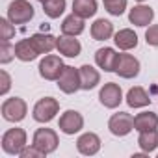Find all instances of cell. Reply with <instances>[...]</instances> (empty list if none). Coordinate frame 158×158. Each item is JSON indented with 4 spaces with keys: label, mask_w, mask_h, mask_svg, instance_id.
Here are the masks:
<instances>
[{
    "label": "cell",
    "mask_w": 158,
    "mask_h": 158,
    "mask_svg": "<svg viewBox=\"0 0 158 158\" xmlns=\"http://www.w3.org/2000/svg\"><path fill=\"white\" fill-rule=\"evenodd\" d=\"M43 11L50 19H58L65 11V0H47L43 4Z\"/></svg>",
    "instance_id": "obj_26"
},
{
    "label": "cell",
    "mask_w": 158,
    "mask_h": 158,
    "mask_svg": "<svg viewBox=\"0 0 158 158\" xmlns=\"http://www.w3.org/2000/svg\"><path fill=\"white\" fill-rule=\"evenodd\" d=\"M15 35V28L13 23L10 19H0V39L2 41H10Z\"/></svg>",
    "instance_id": "obj_28"
},
{
    "label": "cell",
    "mask_w": 158,
    "mask_h": 158,
    "mask_svg": "<svg viewBox=\"0 0 158 158\" xmlns=\"http://www.w3.org/2000/svg\"><path fill=\"white\" fill-rule=\"evenodd\" d=\"M15 58V47L10 45V41H2L0 45V63H10Z\"/></svg>",
    "instance_id": "obj_29"
},
{
    "label": "cell",
    "mask_w": 158,
    "mask_h": 158,
    "mask_svg": "<svg viewBox=\"0 0 158 158\" xmlns=\"http://www.w3.org/2000/svg\"><path fill=\"white\" fill-rule=\"evenodd\" d=\"M138 2H143V0H138Z\"/></svg>",
    "instance_id": "obj_34"
},
{
    "label": "cell",
    "mask_w": 158,
    "mask_h": 158,
    "mask_svg": "<svg viewBox=\"0 0 158 158\" xmlns=\"http://www.w3.org/2000/svg\"><path fill=\"white\" fill-rule=\"evenodd\" d=\"M145 41L151 47H158V24L149 26V30L145 32Z\"/></svg>",
    "instance_id": "obj_30"
},
{
    "label": "cell",
    "mask_w": 158,
    "mask_h": 158,
    "mask_svg": "<svg viewBox=\"0 0 158 158\" xmlns=\"http://www.w3.org/2000/svg\"><path fill=\"white\" fill-rule=\"evenodd\" d=\"M76 149H78V152H82L86 156H93L101 149V138L93 132H86L76 139Z\"/></svg>",
    "instance_id": "obj_12"
},
{
    "label": "cell",
    "mask_w": 158,
    "mask_h": 158,
    "mask_svg": "<svg viewBox=\"0 0 158 158\" xmlns=\"http://www.w3.org/2000/svg\"><path fill=\"white\" fill-rule=\"evenodd\" d=\"M34 6L28 2V0H13V2L8 6V19L13 24H24L28 21H32L34 17Z\"/></svg>",
    "instance_id": "obj_2"
},
{
    "label": "cell",
    "mask_w": 158,
    "mask_h": 158,
    "mask_svg": "<svg viewBox=\"0 0 158 158\" xmlns=\"http://www.w3.org/2000/svg\"><path fill=\"white\" fill-rule=\"evenodd\" d=\"M114 41H115V45H117L121 50H130V48H136V45H138V35H136L130 28H123V30H119V32L114 35Z\"/></svg>",
    "instance_id": "obj_21"
},
{
    "label": "cell",
    "mask_w": 158,
    "mask_h": 158,
    "mask_svg": "<svg viewBox=\"0 0 158 158\" xmlns=\"http://www.w3.org/2000/svg\"><path fill=\"white\" fill-rule=\"evenodd\" d=\"M102 2H104L106 11L115 15V17L123 15V11L127 10V0H102Z\"/></svg>",
    "instance_id": "obj_27"
},
{
    "label": "cell",
    "mask_w": 158,
    "mask_h": 158,
    "mask_svg": "<svg viewBox=\"0 0 158 158\" xmlns=\"http://www.w3.org/2000/svg\"><path fill=\"white\" fill-rule=\"evenodd\" d=\"M30 39H32V43L39 54H48L52 48H56V43H58V39L50 34H35Z\"/></svg>",
    "instance_id": "obj_22"
},
{
    "label": "cell",
    "mask_w": 158,
    "mask_h": 158,
    "mask_svg": "<svg viewBox=\"0 0 158 158\" xmlns=\"http://www.w3.org/2000/svg\"><path fill=\"white\" fill-rule=\"evenodd\" d=\"M127 104L130 108H143V106L151 104V99H149V95H147V91L143 88L136 86V88L128 89V93H127Z\"/></svg>",
    "instance_id": "obj_20"
},
{
    "label": "cell",
    "mask_w": 158,
    "mask_h": 158,
    "mask_svg": "<svg viewBox=\"0 0 158 158\" xmlns=\"http://www.w3.org/2000/svg\"><path fill=\"white\" fill-rule=\"evenodd\" d=\"M37 56H39V52L35 50V47H34V43H32L30 37L28 39H21L15 45V58L17 60H21V61H32Z\"/></svg>",
    "instance_id": "obj_18"
},
{
    "label": "cell",
    "mask_w": 158,
    "mask_h": 158,
    "mask_svg": "<svg viewBox=\"0 0 158 158\" xmlns=\"http://www.w3.org/2000/svg\"><path fill=\"white\" fill-rule=\"evenodd\" d=\"M37 2H41V4H45V2H47V0H37Z\"/></svg>",
    "instance_id": "obj_33"
},
{
    "label": "cell",
    "mask_w": 158,
    "mask_h": 158,
    "mask_svg": "<svg viewBox=\"0 0 158 158\" xmlns=\"http://www.w3.org/2000/svg\"><path fill=\"white\" fill-rule=\"evenodd\" d=\"M101 82V74L97 69H93L91 65H82L80 67V89H93L97 84Z\"/></svg>",
    "instance_id": "obj_16"
},
{
    "label": "cell",
    "mask_w": 158,
    "mask_h": 158,
    "mask_svg": "<svg viewBox=\"0 0 158 158\" xmlns=\"http://www.w3.org/2000/svg\"><path fill=\"white\" fill-rule=\"evenodd\" d=\"M0 84H2L0 86V95H6L11 88V78L6 71H0Z\"/></svg>",
    "instance_id": "obj_31"
},
{
    "label": "cell",
    "mask_w": 158,
    "mask_h": 158,
    "mask_svg": "<svg viewBox=\"0 0 158 158\" xmlns=\"http://www.w3.org/2000/svg\"><path fill=\"white\" fill-rule=\"evenodd\" d=\"M114 73H117L121 78H134L139 74V61L130 54H119Z\"/></svg>",
    "instance_id": "obj_10"
},
{
    "label": "cell",
    "mask_w": 158,
    "mask_h": 158,
    "mask_svg": "<svg viewBox=\"0 0 158 158\" xmlns=\"http://www.w3.org/2000/svg\"><path fill=\"white\" fill-rule=\"evenodd\" d=\"M117 52L110 47H104V48H99L95 52V61L101 69H104L106 73H114L115 71V61H117Z\"/></svg>",
    "instance_id": "obj_14"
},
{
    "label": "cell",
    "mask_w": 158,
    "mask_h": 158,
    "mask_svg": "<svg viewBox=\"0 0 158 158\" xmlns=\"http://www.w3.org/2000/svg\"><path fill=\"white\" fill-rule=\"evenodd\" d=\"M58 127H60V130H61L63 134L73 136V134H76V132L82 130V127H84V117H82V114H78L76 110H67V112H63V115L60 117Z\"/></svg>",
    "instance_id": "obj_9"
},
{
    "label": "cell",
    "mask_w": 158,
    "mask_h": 158,
    "mask_svg": "<svg viewBox=\"0 0 158 158\" xmlns=\"http://www.w3.org/2000/svg\"><path fill=\"white\" fill-rule=\"evenodd\" d=\"M58 110H60V102L52 97H45V99H39L35 102L32 115L37 123H48L56 117Z\"/></svg>",
    "instance_id": "obj_3"
},
{
    "label": "cell",
    "mask_w": 158,
    "mask_h": 158,
    "mask_svg": "<svg viewBox=\"0 0 158 158\" xmlns=\"http://www.w3.org/2000/svg\"><path fill=\"white\" fill-rule=\"evenodd\" d=\"M58 88L63 93H67V95L78 91V89H80V69H74L71 65H65L63 73L58 78Z\"/></svg>",
    "instance_id": "obj_6"
},
{
    "label": "cell",
    "mask_w": 158,
    "mask_h": 158,
    "mask_svg": "<svg viewBox=\"0 0 158 158\" xmlns=\"http://www.w3.org/2000/svg\"><path fill=\"white\" fill-rule=\"evenodd\" d=\"M63 61L60 56H54V54H48L41 60L39 63V74L45 78V80H58L60 74L63 73Z\"/></svg>",
    "instance_id": "obj_7"
},
{
    "label": "cell",
    "mask_w": 158,
    "mask_h": 158,
    "mask_svg": "<svg viewBox=\"0 0 158 158\" xmlns=\"http://www.w3.org/2000/svg\"><path fill=\"white\" fill-rule=\"evenodd\" d=\"M138 145H139L145 152L154 151V149L158 147V132H156V128H154V130H145V132H139Z\"/></svg>",
    "instance_id": "obj_25"
},
{
    "label": "cell",
    "mask_w": 158,
    "mask_h": 158,
    "mask_svg": "<svg viewBox=\"0 0 158 158\" xmlns=\"http://www.w3.org/2000/svg\"><path fill=\"white\" fill-rule=\"evenodd\" d=\"M154 19V11L149 6H134L128 13V21L136 26H147Z\"/></svg>",
    "instance_id": "obj_15"
},
{
    "label": "cell",
    "mask_w": 158,
    "mask_h": 158,
    "mask_svg": "<svg viewBox=\"0 0 158 158\" xmlns=\"http://www.w3.org/2000/svg\"><path fill=\"white\" fill-rule=\"evenodd\" d=\"M114 35V24L106 19H97L91 24V37L95 41H106Z\"/></svg>",
    "instance_id": "obj_17"
},
{
    "label": "cell",
    "mask_w": 158,
    "mask_h": 158,
    "mask_svg": "<svg viewBox=\"0 0 158 158\" xmlns=\"http://www.w3.org/2000/svg\"><path fill=\"white\" fill-rule=\"evenodd\" d=\"M56 48L60 54L67 56V58H76L78 54H80L82 47L80 43H78V39H74V35H61L58 37V43H56Z\"/></svg>",
    "instance_id": "obj_13"
},
{
    "label": "cell",
    "mask_w": 158,
    "mask_h": 158,
    "mask_svg": "<svg viewBox=\"0 0 158 158\" xmlns=\"http://www.w3.org/2000/svg\"><path fill=\"white\" fill-rule=\"evenodd\" d=\"M26 102L21 99V97H11V99H6L2 102V117L6 121H11V123H19L26 117Z\"/></svg>",
    "instance_id": "obj_1"
},
{
    "label": "cell",
    "mask_w": 158,
    "mask_h": 158,
    "mask_svg": "<svg viewBox=\"0 0 158 158\" xmlns=\"http://www.w3.org/2000/svg\"><path fill=\"white\" fill-rule=\"evenodd\" d=\"M26 147V132L23 128H10L2 136V149L8 154H21Z\"/></svg>",
    "instance_id": "obj_4"
},
{
    "label": "cell",
    "mask_w": 158,
    "mask_h": 158,
    "mask_svg": "<svg viewBox=\"0 0 158 158\" xmlns=\"http://www.w3.org/2000/svg\"><path fill=\"white\" fill-rule=\"evenodd\" d=\"M21 156H23V158H39V156H45V152L39 151L35 145H32V147H24V149L21 151Z\"/></svg>",
    "instance_id": "obj_32"
},
{
    "label": "cell",
    "mask_w": 158,
    "mask_h": 158,
    "mask_svg": "<svg viewBox=\"0 0 158 158\" xmlns=\"http://www.w3.org/2000/svg\"><path fill=\"white\" fill-rule=\"evenodd\" d=\"M99 101H101V104L106 106V108H117V106L121 104V101H123V91H121V88H119L117 84L108 82V84H104L102 89L99 91Z\"/></svg>",
    "instance_id": "obj_11"
},
{
    "label": "cell",
    "mask_w": 158,
    "mask_h": 158,
    "mask_svg": "<svg viewBox=\"0 0 158 158\" xmlns=\"http://www.w3.org/2000/svg\"><path fill=\"white\" fill-rule=\"evenodd\" d=\"M108 128L114 136H127L130 134V130L134 128V117L127 112H119L114 114L108 121Z\"/></svg>",
    "instance_id": "obj_8"
},
{
    "label": "cell",
    "mask_w": 158,
    "mask_h": 158,
    "mask_svg": "<svg viewBox=\"0 0 158 158\" xmlns=\"http://www.w3.org/2000/svg\"><path fill=\"white\" fill-rule=\"evenodd\" d=\"M61 32L65 35H80L84 32V19L78 17L76 13L65 17L63 23H61Z\"/></svg>",
    "instance_id": "obj_23"
},
{
    "label": "cell",
    "mask_w": 158,
    "mask_h": 158,
    "mask_svg": "<svg viewBox=\"0 0 158 158\" xmlns=\"http://www.w3.org/2000/svg\"><path fill=\"white\" fill-rule=\"evenodd\" d=\"M58 134L52 130V128H37L35 134H34V143L39 151H43L45 154H50L58 149Z\"/></svg>",
    "instance_id": "obj_5"
},
{
    "label": "cell",
    "mask_w": 158,
    "mask_h": 158,
    "mask_svg": "<svg viewBox=\"0 0 158 158\" xmlns=\"http://www.w3.org/2000/svg\"><path fill=\"white\" fill-rule=\"evenodd\" d=\"M73 13L82 19H89L97 13V2L95 0H73Z\"/></svg>",
    "instance_id": "obj_24"
},
{
    "label": "cell",
    "mask_w": 158,
    "mask_h": 158,
    "mask_svg": "<svg viewBox=\"0 0 158 158\" xmlns=\"http://www.w3.org/2000/svg\"><path fill=\"white\" fill-rule=\"evenodd\" d=\"M134 128L138 132H145V130H154L158 128V115L154 112H141L134 117Z\"/></svg>",
    "instance_id": "obj_19"
}]
</instances>
